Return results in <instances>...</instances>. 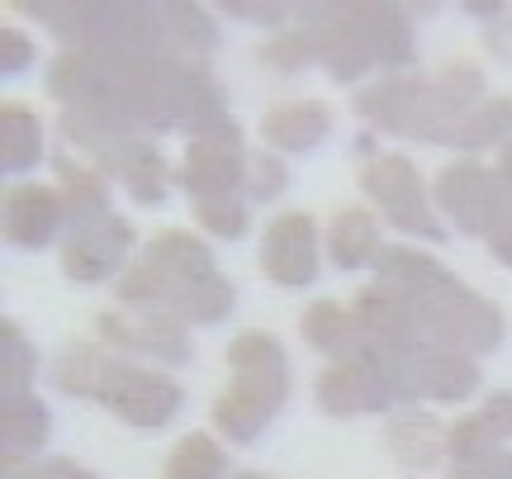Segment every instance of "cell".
I'll list each match as a JSON object with an SVG mask.
<instances>
[{"instance_id": "13", "label": "cell", "mask_w": 512, "mask_h": 479, "mask_svg": "<svg viewBox=\"0 0 512 479\" xmlns=\"http://www.w3.org/2000/svg\"><path fill=\"white\" fill-rule=\"evenodd\" d=\"M62 223H67L62 190L38 185V181H24V185H10V190H5V238H10V247H19V252H43L48 242H57Z\"/></svg>"}, {"instance_id": "41", "label": "cell", "mask_w": 512, "mask_h": 479, "mask_svg": "<svg viewBox=\"0 0 512 479\" xmlns=\"http://www.w3.org/2000/svg\"><path fill=\"white\" fill-rule=\"evenodd\" d=\"M489 252H494L503 266H512V223H508V228H498L494 238H489Z\"/></svg>"}, {"instance_id": "11", "label": "cell", "mask_w": 512, "mask_h": 479, "mask_svg": "<svg viewBox=\"0 0 512 479\" xmlns=\"http://www.w3.org/2000/svg\"><path fill=\"white\" fill-rule=\"evenodd\" d=\"M261 271L285 290H299V285L318 280V228H313L304 209H290V214L271 219L266 238H261Z\"/></svg>"}, {"instance_id": "15", "label": "cell", "mask_w": 512, "mask_h": 479, "mask_svg": "<svg viewBox=\"0 0 512 479\" xmlns=\"http://www.w3.org/2000/svg\"><path fill=\"white\" fill-rule=\"evenodd\" d=\"M422 95H427V81L413 72H394L366 86V91H356V114L370 119L375 129L384 133H403V138H413L418 129V110H422Z\"/></svg>"}, {"instance_id": "16", "label": "cell", "mask_w": 512, "mask_h": 479, "mask_svg": "<svg viewBox=\"0 0 512 479\" xmlns=\"http://www.w3.org/2000/svg\"><path fill=\"white\" fill-rule=\"evenodd\" d=\"M418 389L437 404H460L479 389V366L465 347H451V342H432L422 337L418 347Z\"/></svg>"}, {"instance_id": "25", "label": "cell", "mask_w": 512, "mask_h": 479, "mask_svg": "<svg viewBox=\"0 0 512 479\" xmlns=\"http://www.w3.org/2000/svg\"><path fill=\"white\" fill-rule=\"evenodd\" d=\"M299 332H304V342L318 351H328L332 361L337 356H351L356 342H361V323L351 309H342L337 299H313L304 318H299Z\"/></svg>"}, {"instance_id": "29", "label": "cell", "mask_w": 512, "mask_h": 479, "mask_svg": "<svg viewBox=\"0 0 512 479\" xmlns=\"http://www.w3.org/2000/svg\"><path fill=\"white\" fill-rule=\"evenodd\" d=\"M508 133H512V100L508 95H489L460 119V129L451 133V148L479 152V148H498V143L508 148Z\"/></svg>"}, {"instance_id": "37", "label": "cell", "mask_w": 512, "mask_h": 479, "mask_svg": "<svg viewBox=\"0 0 512 479\" xmlns=\"http://www.w3.org/2000/svg\"><path fill=\"white\" fill-rule=\"evenodd\" d=\"M5 479H95L86 465L76 461H43V465H29L24 456H5Z\"/></svg>"}, {"instance_id": "1", "label": "cell", "mask_w": 512, "mask_h": 479, "mask_svg": "<svg viewBox=\"0 0 512 479\" xmlns=\"http://www.w3.org/2000/svg\"><path fill=\"white\" fill-rule=\"evenodd\" d=\"M228 366H233V385L214 399L209 418L228 442H256L290 394L285 347H280L275 332L247 328L228 342Z\"/></svg>"}, {"instance_id": "43", "label": "cell", "mask_w": 512, "mask_h": 479, "mask_svg": "<svg viewBox=\"0 0 512 479\" xmlns=\"http://www.w3.org/2000/svg\"><path fill=\"white\" fill-rule=\"evenodd\" d=\"M238 479H261V475H238Z\"/></svg>"}, {"instance_id": "26", "label": "cell", "mask_w": 512, "mask_h": 479, "mask_svg": "<svg viewBox=\"0 0 512 479\" xmlns=\"http://www.w3.org/2000/svg\"><path fill=\"white\" fill-rule=\"evenodd\" d=\"M43 157V124H38V114L29 105H19V100H5V110H0V166L19 176V171H29L38 166Z\"/></svg>"}, {"instance_id": "42", "label": "cell", "mask_w": 512, "mask_h": 479, "mask_svg": "<svg viewBox=\"0 0 512 479\" xmlns=\"http://www.w3.org/2000/svg\"><path fill=\"white\" fill-rule=\"evenodd\" d=\"M498 171H503V176H508V181H512V143H508V148H503V157H498Z\"/></svg>"}, {"instance_id": "9", "label": "cell", "mask_w": 512, "mask_h": 479, "mask_svg": "<svg viewBox=\"0 0 512 479\" xmlns=\"http://www.w3.org/2000/svg\"><path fill=\"white\" fill-rule=\"evenodd\" d=\"M133 223L124 214H110L100 223H86V228H72L67 242H62V271L76 285H100L110 276H124L128 252H133Z\"/></svg>"}, {"instance_id": "4", "label": "cell", "mask_w": 512, "mask_h": 479, "mask_svg": "<svg viewBox=\"0 0 512 479\" xmlns=\"http://www.w3.org/2000/svg\"><path fill=\"white\" fill-rule=\"evenodd\" d=\"M361 190L370 200L380 204V214L399 233L408 238H427V242H441V223L432 214V200H427V185H422L418 166L399 157V152H370L361 162Z\"/></svg>"}, {"instance_id": "17", "label": "cell", "mask_w": 512, "mask_h": 479, "mask_svg": "<svg viewBox=\"0 0 512 479\" xmlns=\"http://www.w3.org/2000/svg\"><path fill=\"white\" fill-rule=\"evenodd\" d=\"M261 133L280 152H313L332 133V110L323 100H280L266 110Z\"/></svg>"}, {"instance_id": "18", "label": "cell", "mask_w": 512, "mask_h": 479, "mask_svg": "<svg viewBox=\"0 0 512 479\" xmlns=\"http://www.w3.org/2000/svg\"><path fill=\"white\" fill-rule=\"evenodd\" d=\"M53 166H57V190H62V204H67V223H72V228L110 219V181H105V171L76 162L67 152H57Z\"/></svg>"}, {"instance_id": "10", "label": "cell", "mask_w": 512, "mask_h": 479, "mask_svg": "<svg viewBox=\"0 0 512 479\" xmlns=\"http://www.w3.org/2000/svg\"><path fill=\"white\" fill-rule=\"evenodd\" d=\"M318 408L332 413V418H356V413H380V408L394 404V394L384 385V375L375 370L366 351H351V356H337L318 370Z\"/></svg>"}, {"instance_id": "3", "label": "cell", "mask_w": 512, "mask_h": 479, "mask_svg": "<svg viewBox=\"0 0 512 479\" xmlns=\"http://www.w3.org/2000/svg\"><path fill=\"white\" fill-rule=\"evenodd\" d=\"M437 204L456 219L460 233L494 238L498 228L512 223V181L503 171H489L475 157H465L437 176Z\"/></svg>"}, {"instance_id": "34", "label": "cell", "mask_w": 512, "mask_h": 479, "mask_svg": "<svg viewBox=\"0 0 512 479\" xmlns=\"http://www.w3.org/2000/svg\"><path fill=\"white\" fill-rule=\"evenodd\" d=\"M285 185H290V166L271 157V152H256L252 162H247V185H242V195L256 204H271L285 195Z\"/></svg>"}, {"instance_id": "28", "label": "cell", "mask_w": 512, "mask_h": 479, "mask_svg": "<svg viewBox=\"0 0 512 479\" xmlns=\"http://www.w3.org/2000/svg\"><path fill=\"white\" fill-rule=\"evenodd\" d=\"M166 24V53L185 62H204V53L219 43V24L204 5H162Z\"/></svg>"}, {"instance_id": "20", "label": "cell", "mask_w": 512, "mask_h": 479, "mask_svg": "<svg viewBox=\"0 0 512 479\" xmlns=\"http://www.w3.org/2000/svg\"><path fill=\"white\" fill-rule=\"evenodd\" d=\"M384 442L389 451L399 456L403 465H413V470H432L451 456V427H441L437 418H427V413H399L394 423L384 427Z\"/></svg>"}, {"instance_id": "2", "label": "cell", "mask_w": 512, "mask_h": 479, "mask_svg": "<svg viewBox=\"0 0 512 479\" xmlns=\"http://www.w3.org/2000/svg\"><path fill=\"white\" fill-rule=\"evenodd\" d=\"M214 276H219V266H214L209 242H200L195 233H181V228H162L147 238L143 257L119 276L114 295H119V304H143L147 314L152 309L181 314L185 299Z\"/></svg>"}, {"instance_id": "8", "label": "cell", "mask_w": 512, "mask_h": 479, "mask_svg": "<svg viewBox=\"0 0 512 479\" xmlns=\"http://www.w3.org/2000/svg\"><path fill=\"white\" fill-rule=\"evenodd\" d=\"M100 404L110 408L114 418H124L128 427L157 432V427H166L181 413L185 394L176 380H166L157 370H143V366H133V361H114V375H110V385H105Z\"/></svg>"}, {"instance_id": "5", "label": "cell", "mask_w": 512, "mask_h": 479, "mask_svg": "<svg viewBox=\"0 0 512 479\" xmlns=\"http://www.w3.org/2000/svg\"><path fill=\"white\" fill-rule=\"evenodd\" d=\"M418 318H422V337L432 342H451V347H465L470 356H489V351L503 347V309L494 299L475 295L465 285H446L437 290L432 299L418 304Z\"/></svg>"}, {"instance_id": "21", "label": "cell", "mask_w": 512, "mask_h": 479, "mask_svg": "<svg viewBox=\"0 0 512 479\" xmlns=\"http://www.w3.org/2000/svg\"><path fill=\"white\" fill-rule=\"evenodd\" d=\"M114 361L119 356H110L100 342H67L53 366V385L62 394H72V399H95L100 404L105 385H110V375H114Z\"/></svg>"}, {"instance_id": "14", "label": "cell", "mask_w": 512, "mask_h": 479, "mask_svg": "<svg viewBox=\"0 0 512 479\" xmlns=\"http://www.w3.org/2000/svg\"><path fill=\"white\" fill-rule=\"evenodd\" d=\"M95 162L105 166V176H114L138 204H162L166 200L171 166H166L157 143H147V138H119V143H110Z\"/></svg>"}, {"instance_id": "24", "label": "cell", "mask_w": 512, "mask_h": 479, "mask_svg": "<svg viewBox=\"0 0 512 479\" xmlns=\"http://www.w3.org/2000/svg\"><path fill=\"white\" fill-rule=\"evenodd\" d=\"M512 437V394H489L484 408L465 413L451 427V461L456 456H475V451H494Z\"/></svg>"}, {"instance_id": "23", "label": "cell", "mask_w": 512, "mask_h": 479, "mask_svg": "<svg viewBox=\"0 0 512 479\" xmlns=\"http://www.w3.org/2000/svg\"><path fill=\"white\" fill-rule=\"evenodd\" d=\"M380 228H375V214L361 209V204H351L342 209L328 228V257L337 271H361L370 261H380Z\"/></svg>"}, {"instance_id": "19", "label": "cell", "mask_w": 512, "mask_h": 479, "mask_svg": "<svg viewBox=\"0 0 512 479\" xmlns=\"http://www.w3.org/2000/svg\"><path fill=\"white\" fill-rule=\"evenodd\" d=\"M375 276H380L384 285L403 290L413 304L432 299L437 290H446V285H456V276H451L437 257L418 252V247H384L380 261H375Z\"/></svg>"}, {"instance_id": "38", "label": "cell", "mask_w": 512, "mask_h": 479, "mask_svg": "<svg viewBox=\"0 0 512 479\" xmlns=\"http://www.w3.org/2000/svg\"><path fill=\"white\" fill-rule=\"evenodd\" d=\"M223 15H238L247 24H285L299 10L285 5V0H223Z\"/></svg>"}, {"instance_id": "35", "label": "cell", "mask_w": 512, "mask_h": 479, "mask_svg": "<svg viewBox=\"0 0 512 479\" xmlns=\"http://www.w3.org/2000/svg\"><path fill=\"white\" fill-rule=\"evenodd\" d=\"M261 62L275 67V72H299L304 62H313V43L304 29H285V34H275L266 48H261Z\"/></svg>"}, {"instance_id": "27", "label": "cell", "mask_w": 512, "mask_h": 479, "mask_svg": "<svg viewBox=\"0 0 512 479\" xmlns=\"http://www.w3.org/2000/svg\"><path fill=\"white\" fill-rule=\"evenodd\" d=\"M0 437H5V456H34L43 442L53 437V413L43 399L24 394V399H5L0 408Z\"/></svg>"}, {"instance_id": "40", "label": "cell", "mask_w": 512, "mask_h": 479, "mask_svg": "<svg viewBox=\"0 0 512 479\" xmlns=\"http://www.w3.org/2000/svg\"><path fill=\"white\" fill-rule=\"evenodd\" d=\"M489 53L494 57H503V62H512V10L503 19H498V24H489Z\"/></svg>"}, {"instance_id": "32", "label": "cell", "mask_w": 512, "mask_h": 479, "mask_svg": "<svg viewBox=\"0 0 512 479\" xmlns=\"http://www.w3.org/2000/svg\"><path fill=\"white\" fill-rule=\"evenodd\" d=\"M233 304H238V290H233V280L219 271V276L204 280L200 290L185 299V309L176 318H185V323H219V318L233 314Z\"/></svg>"}, {"instance_id": "33", "label": "cell", "mask_w": 512, "mask_h": 479, "mask_svg": "<svg viewBox=\"0 0 512 479\" xmlns=\"http://www.w3.org/2000/svg\"><path fill=\"white\" fill-rule=\"evenodd\" d=\"M195 219H200L204 233H214L219 242H238V238H247V228H252L242 200H200L195 204Z\"/></svg>"}, {"instance_id": "12", "label": "cell", "mask_w": 512, "mask_h": 479, "mask_svg": "<svg viewBox=\"0 0 512 479\" xmlns=\"http://www.w3.org/2000/svg\"><path fill=\"white\" fill-rule=\"evenodd\" d=\"M100 328V342L105 347H119V351H143V356H157L166 366H185L190 361V332H185V318L176 314H138V318H124V314H100L95 318Z\"/></svg>"}, {"instance_id": "31", "label": "cell", "mask_w": 512, "mask_h": 479, "mask_svg": "<svg viewBox=\"0 0 512 479\" xmlns=\"http://www.w3.org/2000/svg\"><path fill=\"white\" fill-rule=\"evenodd\" d=\"M228 475V456L209 432H190L181 446L166 456V479H223Z\"/></svg>"}, {"instance_id": "30", "label": "cell", "mask_w": 512, "mask_h": 479, "mask_svg": "<svg viewBox=\"0 0 512 479\" xmlns=\"http://www.w3.org/2000/svg\"><path fill=\"white\" fill-rule=\"evenodd\" d=\"M0 347H5V356H0V399H24L29 394V385H34V342L19 332L15 318H5L0 323Z\"/></svg>"}, {"instance_id": "36", "label": "cell", "mask_w": 512, "mask_h": 479, "mask_svg": "<svg viewBox=\"0 0 512 479\" xmlns=\"http://www.w3.org/2000/svg\"><path fill=\"white\" fill-rule=\"evenodd\" d=\"M451 479H512V451L508 446H494V451H475V456H456Z\"/></svg>"}, {"instance_id": "7", "label": "cell", "mask_w": 512, "mask_h": 479, "mask_svg": "<svg viewBox=\"0 0 512 479\" xmlns=\"http://www.w3.org/2000/svg\"><path fill=\"white\" fill-rule=\"evenodd\" d=\"M299 29L313 43V62H323L332 81H361L375 62V48L366 38L356 0L347 5H304L299 10Z\"/></svg>"}, {"instance_id": "22", "label": "cell", "mask_w": 512, "mask_h": 479, "mask_svg": "<svg viewBox=\"0 0 512 479\" xmlns=\"http://www.w3.org/2000/svg\"><path fill=\"white\" fill-rule=\"evenodd\" d=\"M356 10H361L366 38H370V48H375V62L403 72L413 62V24H408V10L394 5V0H370V5L356 0Z\"/></svg>"}, {"instance_id": "39", "label": "cell", "mask_w": 512, "mask_h": 479, "mask_svg": "<svg viewBox=\"0 0 512 479\" xmlns=\"http://www.w3.org/2000/svg\"><path fill=\"white\" fill-rule=\"evenodd\" d=\"M29 62H34V43L19 34V29H0V72L15 76V72H24Z\"/></svg>"}, {"instance_id": "6", "label": "cell", "mask_w": 512, "mask_h": 479, "mask_svg": "<svg viewBox=\"0 0 512 479\" xmlns=\"http://www.w3.org/2000/svg\"><path fill=\"white\" fill-rule=\"evenodd\" d=\"M247 152H242V129L238 119L228 114L219 119L209 133L190 138V148L181 157V171L176 181L181 190H190V200H238V190L247 185Z\"/></svg>"}]
</instances>
